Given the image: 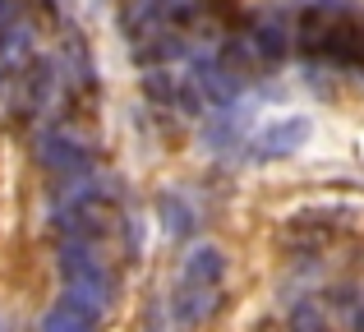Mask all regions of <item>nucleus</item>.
Wrapping results in <instances>:
<instances>
[{"label": "nucleus", "instance_id": "1", "mask_svg": "<svg viewBox=\"0 0 364 332\" xmlns=\"http://www.w3.org/2000/svg\"><path fill=\"white\" fill-rule=\"evenodd\" d=\"M60 305L79 309L88 318H102L120 296V272L111 263V250H97V245H74L60 240Z\"/></svg>", "mask_w": 364, "mask_h": 332}, {"label": "nucleus", "instance_id": "2", "mask_svg": "<svg viewBox=\"0 0 364 332\" xmlns=\"http://www.w3.org/2000/svg\"><path fill=\"white\" fill-rule=\"evenodd\" d=\"M37 162L51 171L55 180H79L92 171V148H83L74 134H65V129H51V134H42V144H37Z\"/></svg>", "mask_w": 364, "mask_h": 332}, {"label": "nucleus", "instance_id": "3", "mask_svg": "<svg viewBox=\"0 0 364 332\" xmlns=\"http://www.w3.org/2000/svg\"><path fill=\"white\" fill-rule=\"evenodd\" d=\"M189 83L198 88V97H203V102L231 107L245 79H240V74H235L231 65L222 60V55H198V60H194V70H189Z\"/></svg>", "mask_w": 364, "mask_h": 332}, {"label": "nucleus", "instance_id": "4", "mask_svg": "<svg viewBox=\"0 0 364 332\" xmlns=\"http://www.w3.org/2000/svg\"><path fill=\"white\" fill-rule=\"evenodd\" d=\"M143 92H148L152 102H161V107L185 111V116H198V107H203V97H198V88L189 83V74L161 70V65H152V70L143 74Z\"/></svg>", "mask_w": 364, "mask_h": 332}, {"label": "nucleus", "instance_id": "5", "mask_svg": "<svg viewBox=\"0 0 364 332\" xmlns=\"http://www.w3.org/2000/svg\"><path fill=\"white\" fill-rule=\"evenodd\" d=\"M217 309H222V287H185V282H176V291H171L176 328H203Z\"/></svg>", "mask_w": 364, "mask_h": 332}, {"label": "nucleus", "instance_id": "6", "mask_svg": "<svg viewBox=\"0 0 364 332\" xmlns=\"http://www.w3.org/2000/svg\"><path fill=\"white\" fill-rule=\"evenodd\" d=\"M309 120L304 116H286V120H272V125L263 129V134L254 139V153L263 157V162H277V157H291L295 148H304V139H309Z\"/></svg>", "mask_w": 364, "mask_h": 332}, {"label": "nucleus", "instance_id": "7", "mask_svg": "<svg viewBox=\"0 0 364 332\" xmlns=\"http://www.w3.org/2000/svg\"><path fill=\"white\" fill-rule=\"evenodd\" d=\"M180 282L185 287H222L226 282V250L222 245H194L180 263Z\"/></svg>", "mask_w": 364, "mask_h": 332}, {"label": "nucleus", "instance_id": "8", "mask_svg": "<svg viewBox=\"0 0 364 332\" xmlns=\"http://www.w3.org/2000/svg\"><path fill=\"white\" fill-rule=\"evenodd\" d=\"M245 42H249V51H254L258 60L277 65L286 51H291V28H282V23H272V18H267V23H254V28H249Z\"/></svg>", "mask_w": 364, "mask_h": 332}, {"label": "nucleus", "instance_id": "9", "mask_svg": "<svg viewBox=\"0 0 364 332\" xmlns=\"http://www.w3.org/2000/svg\"><path fill=\"white\" fill-rule=\"evenodd\" d=\"M157 213H161V222H166V235H194V208L185 203L180 194H161L157 198Z\"/></svg>", "mask_w": 364, "mask_h": 332}, {"label": "nucleus", "instance_id": "10", "mask_svg": "<svg viewBox=\"0 0 364 332\" xmlns=\"http://www.w3.org/2000/svg\"><path fill=\"white\" fill-rule=\"evenodd\" d=\"M42 332H97V318L79 314V309H70V305H55L51 314H46Z\"/></svg>", "mask_w": 364, "mask_h": 332}, {"label": "nucleus", "instance_id": "11", "mask_svg": "<svg viewBox=\"0 0 364 332\" xmlns=\"http://www.w3.org/2000/svg\"><path fill=\"white\" fill-rule=\"evenodd\" d=\"M291 332H323V318L314 309H295L291 314Z\"/></svg>", "mask_w": 364, "mask_h": 332}, {"label": "nucleus", "instance_id": "12", "mask_svg": "<svg viewBox=\"0 0 364 332\" xmlns=\"http://www.w3.org/2000/svg\"><path fill=\"white\" fill-rule=\"evenodd\" d=\"M18 23V0H0V33Z\"/></svg>", "mask_w": 364, "mask_h": 332}, {"label": "nucleus", "instance_id": "13", "mask_svg": "<svg viewBox=\"0 0 364 332\" xmlns=\"http://www.w3.org/2000/svg\"><path fill=\"white\" fill-rule=\"evenodd\" d=\"M258 332H291V323H258Z\"/></svg>", "mask_w": 364, "mask_h": 332}, {"label": "nucleus", "instance_id": "14", "mask_svg": "<svg viewBox=\"0 0 364 332\" xmlns=\"http://www.w3.org/2000/svg\"><path fill=\"white\" fill-rule=\"evenodd\" d=\"M355 332H364V309H360V314H355Z\"/></svg>", "mask_w": 364, "mask_h": 332}]
</instances>
